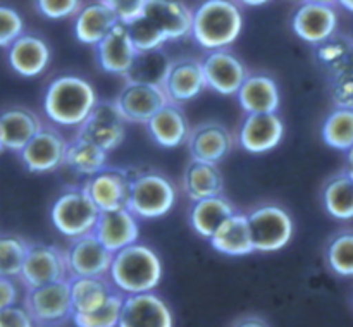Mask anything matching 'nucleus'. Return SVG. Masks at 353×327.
Here are the masks:
<instances>
[{"label": "nucleus", "instance_id": "25", "mask_svg": "<svg viewBox=\"0 0 353 327\" xmlns=\"http://www.w3.org/2000/svg\"><path fill=\"white\" fill-rule=\"evenodd\" d=\"M209 241L214 250L230 257H245L255 251L248 215L240 212L231 213L223 220Z\"/></svg>", "mask_w": 353, "mask_h": 327}, {"label": "nucleus", "instance_id": "6", "mask_svg": "<svg viewBox=\"0 0 353 327\" xmlns=\"http://www.w3.org/2000/svg\"><path fill=\"white\" fill-rule=\"evenodd\" d=\"M255 251H278L292 241L293 219L283 207L265 203L248 213Z\"/></svg>", "mask_w": 353, "mask_h": 327}, {"label": "nucleus", "instance_id": "22", "mask_svg": "<svg viewBox=\"0 0 353 327\" xmlns=\"http://www.w3.org/2000/svg\"><path fill=\"white\" fill-rule=\"evenodd\" d=\"M192 160L219 164L230 155L233 148V136L230 129L219 123H203L193 127L188 138Z\"/></svg>", "mask_w": 353, "mask_h": 327}, {"label": "nucleus", "instance_id": "44", "mask_svg": "<svg viewBox=\"0 0 353 327\" xmlns=\"http://www.w3.org/2000/svg\"><path fill=\"white\" fill-rule=\"evenodd\" d=\"M333 100L341 109H353V72L334 76L331 85Z\"/></svg>", "mask_w": 353, "mask_h": 327}, {"label": "nucleus", "instance_id": "47", "mask_svg": "<svg viewBox=\"0 0 353 327\" xmlns=\"http://www.w3.org/2000/svg\"><path fill=\"white\" fill-rule=\"evenodd\" d=\"M236 327H268L265 326L262 320H257V319H248V320H243V322L238 324Z\"/></svg>", "mask_w": 353, "mask_h": 327}, {"label": "nucleus", "instance_id": "28", "mask_svg": "<svg viewBox=\"0 0 353 327\" xmlns=\"http://www.w3.org/2000/svg\"><path fill=\"white\" fill-rule=\"evenodd\" d=\"M40 129V119L28 109L17 107L0 114V141L3 150L19 154Z\"/></svg>", "mask_w": 353, "mask_h": 327}, {"label": "nucleus", "instance_id": "10", "mask_svg": "<svg viewBox=\"0 0 353 327\" xmlns=\"http://www.w3.org/2000/svg\"><path fill=\"white\" fill-rule=\"evenodd\" d=\"M169 103V96L161 85L126 83L116 98V105L126 123L147 124L159 110Z\"/></svg>", "mask_w": 353, "mask_h": 327}, {"label": "nucleus", "instance_id": "43", "mask_svg": "<svg viewBox=\"0 0 353 327\" xmlns=\"http://www.w3.org/2000/svg\"><path fill=\"white\" fill-rule=\"evenodd\" d=\"M112 12L119 17L121 23H131L141 16L148 0H102Z\"/></svg>", "mask_w": 353, "mask_h": 327}, {"label": "nucleus", "instance_id": "15", "mask_svg": "<svg viewBox=\"0 0 353 327\" xmlns=\"http://www.w3.org/2000/svg\"><path fill=\"white\" fill-rule=\"evenodd\" d=\"M141 16L169 41L192 36L193 10L183 0H148Z\"/></svg>", "mask_w": 353, "mask_h": 327}, {"label": "nucleus", "instance_id": "39", "mask_svg": "<svg viewBox=\"0 0 353 327\" xmlns=\"http://www.w3.org/2000/svg\"><path fill=\"white\" fill-rule=\"evenodd\" d=\"M330 267L343 277L353 275V233H341L327 246Z\"/></svg>", "mask_w": 353, "mask_h": 327}, {"label": "nucleus", "instance_id": "52", "mask_svg": "<svg viewBox=\"0 0 353 327\" xmlns=\"http://www.w3.org/2000/svg\"><path fill=\"white\" fill-rule=\"evenodd\" d=\"M3 150V147H2V141H0V151H2Z\"/></svg>", "mask_w": 353, "mask_h": 327}, {"label": "nucleus", "instance_id": "9", "mask_svg": "<svg viewBox=\"0 0 353 327\" xmlns=\"http://www.w3.org/2000/svg\"><path fill=\"white\" fill-rule=\"evenodd\" d=\"M26 310L38 324H59L72 317L71 282H50V284L33 288L28 293Z\"/></svg>", "mask_w": 353, "mask_h": 327}, {"label": "nucleus", "instance_id": "49", "mask_svg": "<svg viewBox=\"0 0 353 327\" xmlns=\"http://www.w3.org/2000/svg\"><path fill=\"white\" fill-rule=\"evenodd\" d=\"M347 164H348L347 172L353 178V147L350 148V150H347Z\"/></svg>", "mask_w": 353, "mask_h": 327}, {"label": "nucleus", "instance_id": "48", "mask_svg": "<svg viewBox=\"0 0 353 327\" xmlns=\"http://www.w3.org/2000/svg\"><path fill=\"white\" fill-rule=\"evenodd\" d=\"M236 2L243 3V6L247 7H261V6H265L268 2H271V0H236Z\"/></svg>", "mask_w": 353, "mask_h": 327}, {"label": "nucleus", "instance_id": "16", "mask_svg": "<svg viewBox=\"0 0 353 327\" xmlns=\"http://www.w3.org/2000/svg\"><path fill=\"white\" fill-rule=\"evenodd\" d=\"M131 182H133V178H130L124 171L103 169L99 174L92 176L83 188L95 202L100 212H110V210L128 209Z\"/></svg>", "mask_w": 353, "mask_h": 327}, {"label": "nucleus", "instance_id": "13", "mask_svg": "<svg viewBox=\"0 0 353 327\" xmlns=\"http://www.w3.org/2000/svg\"><path fill=\"white\" fill-rule=\"evenodd\" d=\"M65 257L71 277H103L109 274L114 253L103 246L95 233H90L76 238Z\"/></svg>", "mask_w": 353, "mask_h": 327}, {"label": "nucleus", "instance_id": "41", "mask_svg": "<svg viewBox=\"0 0 353 327\" xmlns=\"http://www.w3.org/2000/svg\"><path fill=\"white\" fill-rule=\"evenodd\" d=\"M24 31V21L16 9L0 6V47L9 48Z\"/></svg>", "mask_w": 353, "mask_h": 327}, {"label": "nucleus", "instance_id": "45", "mask_svg": "<svg viewBox=\"0 0 353 327\" xmlns=\"http://www.w3.org/2000/svg\"><path fill=\"white\" fill-rule=\"evenodd\" d=\"M0 327H34V320L26 308L12 305L0 310Z\"/></svg>", "mask_w": 353, "mask_h": 327}, {"label": "nucleus", "instance_id": "23", "mask_svg": "<svg viewBox=\"0 0 353 327\" xmlns=\"http://www.w3.org/2000/svg\"><path fill=\"white\" fill-rule=\"evenodd\" d=\"M9 64L17 74L34 78L50 64V47L37 34H21L9 47Z\"/></svg>", "mask_w": 353, "mask_h": 327}, {"label": "nucleus", "instance_id": "14", "mask_svg": "<svg viewBox=\"0 0 353 327\" xmlns=\"http://www.w3.org/2000/svg\"><path fill=\"white\" fill-rule=\"evenodd\" d=\"M207 88L224 96L236 95L248 78L247 67L233 52L221 48L212 50L202 61Z\"/></svg>", "mask_w": 353, "mask_h": 327}, {"label": "nucleus", "instance_id": "34", "mask_svg": "<svg viewBox=\"0 0 353 327\" xmlns=\"http://www.w3.org/2000/svg\"><path fill=\"white\" fill-rule=\"evenodd\" d=\"M171 61L162 54V50L138 52L134 64L126 72V83H145V85H164Z\"/></svg>", "mask_w": 353, "mask_h": 327}, {"label": "nucleus", "instance_id": "32", "mask_svg": "<svg viewBox=\"0 0 353 327\" xmlns=\"http://www.w3.org/2000/svg\"><path fill=\"white\" fill-rule=\"evenodd\" d=\"M72 313H92L103 306L112 295L110 284L103 277H71Z\"/></svg>", "mask_w": 353, "mask_h": 327}, {"label": "nucleus", "instance_id": "42", "mask_svg": "<svg viewBox=\"0 0 353 327\" xmlns=\"http://www.w3.org/2000/svg\"><path fill=\"white\" fill-rule=\"evenodd\" d=\"M81 7L83 0H34V9L47 19L74 17Z\"/></svg>", "mask_w": 353, "mask_h": 327}, {"label": "nucleus", "instance_id": "4", "mask_svg": "<svg viewBox=\"0 0 353 327\" xmlns=\"http://www.w3.org/2000/svg\"><path fill=\"white\" fill-rule=\"evenodd\" d=\"M100 209L85 188H72L62 193L50 209V219L55 229L65 238H81L95 231Z\"/></svg>", "mask_w": 353, "mask_h": 327}, {"label": "nucleus", "instance_id": "37", "mask_svg": "<svg viewBox=\"0 0 353 327\" xmlns=\"http://www.w3.org/2000/svg\"><path fill=\"white\" fill-rule=\"evenodd\" d=\"M124 299L117 293L109 296L103 306L92 313H72L76 327H119Z\"/></svg>", "mask_w": 353, "mask_h": 327}, {"label": "nucleus", "instance_id": "21", "mask_svg": "<svg viewBox=\"0 0 353 327\" xmlns=\"http://www.w3.org/2000/svg\"><path fill=\"white\" fill-rule=\"evenodd\" d=\"M93 233L110 253H117L138 241V236H140L138 217L130 209L100 212L99 222Z\"/></svg>", "mask_w": 353, "mask_h": 327}, {"label": "nucleus", "instance_id": "30", "mask_svg": "<svg viewBox=\"0 0 353 327\" xmlns=\"http://www.w3.org/2000/svg\"><path fill=\"white\" fill-rule=\"evenodd\" d=\"M233 203L223 195L210 196V198L195 202L190 212V224L199 236L210 240L223 220H226L231 213H234Z\"/></svg>", "mask_w": 353, "mask_h": 327}, {"label": "nucleus", "instance_id": "31", "mask_svg": "<svg viewBox=\"0 0 353 327\" xmlns=\"http://www.w3.org/2000/svg\"><path fill=\"white\" fill-rule=\"evenodd\" d=\"M107 155H109V151L103 150L102 147L76 136L71 143H68L64 165L78 172L79 176L92 178V176L107 169Z\"/></svg>", "mask_w": 353, "mask_h": 327}, {"label": "nucleus", "instance_id": "11", "mask_svg": "<svg viewBox=\"0 0 353 327\" xmlns=\"http://www.w3.org/2000/svg\"><path fill=\"white\" fill-rule=\"evenodd\" d=\"M293 31L309 45H321L336 34L338 12L334 6L303 0L292 19Z\"/></svg>", "mask_w": 353, "mask_h": 327}, {"label": "nucleus", "instance_id": "38", "mask_svg": "<svg viewBox=\"0 0 353 327\" xmlns=\"http://www.w3.org/2000/svg\"><path fill=\"white\" fill-rule=\"evenodd\" d=\"M30 244L17 236H0V275L14 277L23 271Z\"/></svg>", "mask_w": 353, "mask_h": 327}, {"label": "nucleus", "instance_id": "26", "mask_svg": "<svg viewBox=\"0 0 353 327\" xmlns=\"http://www.w3.org/2000/svg\"><path fill=\"white\" fill-rule=\"evenodd\" d=\"M117 23L119 17L112 9H109L102 0H97L83 6L74 16V34L81 43L97 47Z\"/></svg>", "mask_w": 353, "mask_h": 327}, {"label": "nucleus", "instance_id": "20", "mask_svg": "<svg viewBox=\"0 0 353 327\" xmlns=\"http://www.w3.org/2000/svg\"><path fill=\"white\" fill-rule=\"evenodd\" d=\"M162 88L169 96V102L183 103L196 98L207 88L202 62L195 59H179L171 62Z\"/></svg>", "mask_w": 353, "mask_h": 327}, {"label": "nucleus", "instance_id": "8", "mask_svg": "<svg viewBox=\"0 0 353 327\" xmlns=\"http://www.w3.org/2000/svg\"><path fill=\"white\" fill-rule=\"evenodd\" d=\"M76 136L99 145L110 151L119 147L126 136V119L117 109L116 102H99L85 123L79 126Z\"/></svg>", "mask_w": 353, "mask_h": 327}, {"label": "nucleus", "instance_id": "7", "mask_svg": "<svg viewBox=\"0 0 353 327\" xmlns=\"http://www.w3.org/2000/svg\"><path fill=\"white\" fill-rule=\"evenodd\" d=\"M68 274H71L68 257L59 248L50 244H30L19 277L28 289H33L50 282L64 281L68 279Z\"/></svg>", "mask_w": 353, "mask_h": 327}, {"label": "nucleus", "instance_id": "18", "mask_svg": "<svg viewBox=\"0 0 353 327\" xmlns=\"http://www.w3.org/2000/svg\"><path fill=\"white\" fill-rule=\"evenodd\" d=\"M95 48L97 62L102 71L109 72V74H119L123 78L134 64V59L138 55L128 24L121 23V21Z\"/></svg>", "mask_w": 353, "mask_h": 327}, {"label": "nucleus", "instance_id": "5", "mask_svg": "<svg viewBox=\"0 0 353 327\" xmlns=\"http://www.w3.org/2000/svg\"><path fill=\"white\" fill-rule=\"evenodd\" d=\"M174 203L176 188L165 176L147 172L133 178L128 209L138 219H161L171 212Z\"/></svg>", "mask_w": 353, "mask_h": 327}, {"label": "nucleus", "instance_id": "46", "mask_svg": "<svg viewBox=\"0 0 353 327\" xmlns=\"http://www.w3.org/2000/svg\"><path fill=\"white\" fill-rule=\"evenodd\" d=\"M16 302H17L16 284L10 281V277L0 275V310L16 305Z\"/></svg>", "mask_w": 353, "mask_h": 327}, {"label": "nucleus", "instance_id": "36", "mask_svg": "<svg viewBox=\"0 0 353 327\" xmlns=\"http://www.w3.org/2000/svg\"><path fill=\"white\" fill-rule=\"evenodd\" d=\"M323 140L331 148L350 150L353 147V109L338 107L326 117L323 124Z\"/></svg>", "mask_w": 353, "mask_h": 327}, {"label": "nucleus", "instance_id": "51", "mask_svg": "<svg viewBox=\"0 0 353 327\" xmlns=\"http://www.w3.org/2000/svg\"><path fill=\"white\" fill-rule=\"evenodd\" d=\"M310 2L326 3V6H334V3H338V0H310Z\"/></svg>", "mask_w": 353, "mask_h": 327}, {"label": "nucleus", "instance_id": "2", "mask_svg": "<svg viewBox=\"0 0 353 327\" xmlns=\"http://www.w3.org/2000/svg\"><path fill=\"white\" fill-rule=\"evenodd\" d=\"M243 30V12L236 0H202L193 9L192 38L205 50L228 48Z\"/></svg>", "mask_w": 353, "mask_h": 327}, {"label": "nucleus", "instance_id": "17", "mask_svg": "<svg viewBox=\"0 0 353 327\" xmlns=\"http://www.w3.org/2000/svg\"><path fill=\"white\" fill-rule=\"evenodd\" d=\"M285 124L276 112L247 114L238 131L241 148L250 154H265L281 143Z\"/></svg>", "mask_w": 353, "mask_h": 327}, {"label": "nucleus", "instance_id": "3", "mask_svg": "<svg viewBox=\"0 0 353 327\" xmlns=\"http://www.w3.org/2000/svg\"><path fill=\"white\" fill-rule=\"evenodd\" d=\"M161 257L147 244L133 243L114 253L110 265V279L128 295L150 293L162 279Z\"/></svg>", "mask_w": 353, "mask_h": 327}, {"label": "nucleus", "instance_id": "27", "mask_svg": "<svg viewBox=\"0 0 353 327\" xmlns=\"http://www.w3.org/2000/svg\"><path fill=\"white\" fill-rule=\"evenodd\" d=\"M236 96L241 109L247 114L276 112L281 103L278 83L265 74L248 76Z\"/></svg>", "mask_w": 353, "mask_h": 327}, {"label": "nucleus", "instance_id": "50", "mask_svg": "<svg viewBox=\"0 0 353 327\" xmlns=\"http://www.w3.org/2000/svg\"><path fill=\"white\" fill-rule=\"evenodd\" d=\"M338 3H340L345 10L353 14V0H338Z\"/></svg>", "mask_w": 353, "mask_h": 327}, {"label": "nucleus", "instance_id": "40", "mask_svg": "<svg viewBox=\"0 0 353 327\" xmlns=\"http://www.w3.org/2000/svg\"><path fill=\"white\" fill-rule=\"evenodd\" d=\"M128 30H130L131 40H133L134 47L138 52H148V50H159L169 41L161 31L155 26H152L143 16H138L137 19L128 23Z\"/></svg>", "mask_w": 353, "mask_h": 327}, {"label": "nucleus", "instance_id": "1", "mask_svg": "<svg viewBox=\"0 0 353 327\" xmlns=\"http://www.w3.org/2000/svg\"><path fill=\"white\" fill-rule=\"evenodd\" d=\"M99 103L95 88L85 78L64 74L48 85L43 110L54 124L65 127L81 126Z\"/></svg>", "mask_w": 353, "mask_h": 327}, {"label": "nucleus", "instance_id": "29", "mask_svg": "<svg viewBox=\"0 0 353 327\" xmlns=\"http://www.w3.org/2000/svg\"><path fill=\"white\" fill-rule=\"evenodd\" d=\"M183 189L192 202L223 195L224 179L217 164L192 160L183 174Z\"/></svg>", "mask_w": 353, "mask_h": 327}, {"label": "nucleus", "instance_id": "12", "mask_svg": "<svg viewBox=\"0 0 353 327\" xmlns=\"http://www.w3.org/2000/svg\"><path fill=\"white\" fill-rule=\"evenodd\" d=\"M65 151H68V141L64 140V136L50 127H41L31 138L30 143L19 151V157L28 171L43 174L65 164Z\"/></svg>", "mask_w": 353, "mask_h": 327}, {"label": "nucleus", "instance_id": "19", "mask_svg": "<svg viewBox=\"0 0 353 327\" xmlns=\"http://www.w3.org/2000/svg\"><path fill=\"white\" fill-rule=\"evenodd\" d=\"M119 327H172V313L152 291L130 295L123 303Z\"/></svg>", "mask_w": 353, "mask_h": 327}, {"label": "nucleus", "instance_id": "33", "mask_svg": "<svg viewBox=\"0 0 353 327\" xmlns=\"http://www.w3.org/2000/svg\"><path fill=\"white\" fill-rule=\"evenodd\" d=\"M326 212L338 220L353 219V178L347 171L331 178L323 189Z\"/></svg>", "mask_w": 353, "mask_h": 327}, {"label": "nucleus", "instance_id": "24", "mask_svg": "<svg viewBox=\"0 0 353 327\" xmlns=\"http://www.w3.org/2000/svg\"><path fill=\"white\" fill-rule=\"evenodd\" d=\"M147 127L155 143L161 145V147L164 148H176L188 143L190 133H192V127H190L186 116L183 114V110L179 109L178 103L172 102H169L168 105L162 107V109L148 120Z\"/></svg>", "mask_w": 353, "mask_h": 327}, {"label": "nucleus", "instance_id": "35", "mask_svg": "<svg viewBox=\"0 0 353 327\" xmlns=\"http://www.w3.org/2000/svg\"><path fill=\"white\" fill-rule=\"evenodd\" d=\"M317 59L333 76L353 72V40L333 34L330 40L316 47Z\"/></svg>", "mask_w": 353, "mask_h": 327}]
</instances>
